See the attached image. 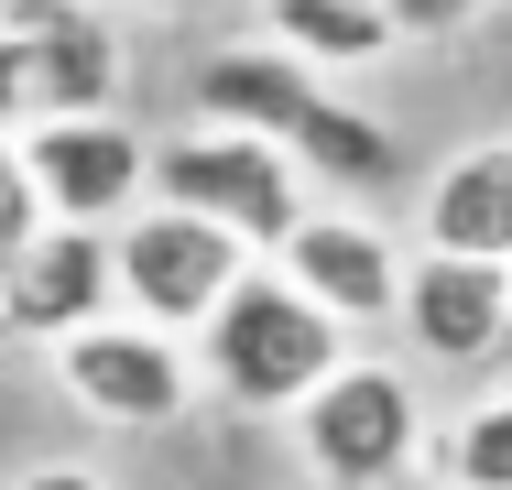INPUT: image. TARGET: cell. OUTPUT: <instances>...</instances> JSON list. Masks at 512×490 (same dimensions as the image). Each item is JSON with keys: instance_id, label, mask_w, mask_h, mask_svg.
<instances>
[{"instance_id": "obj_1", "label": "cell", "mask_w": 512, "mask_h": 490, "mask_svg": "<svg viewBox=\"0 0 512 490\" xmlns=\"http://www.w3.org/2000/svg\"><path fill=\"white\" fill-rule=\"evenodd\" d=\"M186 360H197V392L240 403V414H295V403L349 360V338H338L273 262H251L240 284L218 294V316L186 338Z\"/></svg>"}, {"instance_id": "obj_2", "label": "cell", "mask_w": 512, "mask_h": 490, "mask_svg": "<svg viewBox=\"0 0 512 490\" xmlns=\"http://www.w3.org/2000/svg\"><path fill=\"white\" fill-rule=\"evenodd\" d=\"M120 22L99 0H0V131H44V120H88L120 109Z\"/></svg>"}, {"instance_id": "obj_3", "label": "cell", "mask_w": 512, "mask_h": 490, "mask_svg": "<svg viewBox=\"0 0 512 490\" xmlns=\"http://www.w3.org/2000/svg\"><path fill=\"white\" fill-rule=\"evenodd\" d=\"M284 425L316 490H393L404 469H425V403L393 360H338Z\"/></svg>"}, {"instance_id": "obj_4", "label": "cell", "mask_w": 512, "mask_h": 490, "mask_svg": "<svg viewBox=\"0 0 512 490\" xmlns=\"http://www.w3.org/2000/svg\"><path fill=\"white\" fill-rule=\"evenodd\" d=\"M153 207H186V218H207L218 240H240L251 262H273L284 251V229L306 218L316 196L306 175L273 153V142H251V131H175V142H153Z\"/></svg>"}, {"instance_id": "obj_5", "label": "cell", "mask_w": 512, "mask_h": 490, "mask_svg": "<svg viewBox=\"0 0 512 490\" xmlns=\"http://www.w3.org/2000/svg\"><path fill=\"white\" fill-rule=\"evenodd\" d=\"M240 273H251V251H240V240H218V229L186 218V207H153V196H142V207L109 229V305H120L131 327L197 338Z\"/></svg>"}, {"instance_id": "obj_6", "label": "cell", "mask_w": 512, "mask_h": 490, "mask_svg": "<svg viewBox=\"0 0 512 490\" xmlns=\"http://www.w3.org/2000/svg\"><path fill=\"white\" fill-rule=\"evenodd\" d=\"M44 360H55V392H66L88 425H120V436H153V425H175V414L197 403V360H186V338L131 327V316H99V327L55 338Z\"/></svg>"}, {"instance_id": "obj_7", "label": "cell", "mask_w": 512, "mask_h": 490, "mask_svg": "<svg viewBox=\"0 0 512 490\" xmlns=\"http://www.w3.org/2000/svg\"><path fill=\"white\" fill-rule=\"evenodd\" d=\"M22 153V175L44 196V229H120L142 196H153V142L120 120V109H88V120H44V131H22L11 142Z\"/></svg>"}, {"instance_id": "obj_8", "label": "cell", "mask_w": 512, "mask_h": 490, "mask_svg": "<svg viewBox=\"0 0 512 490\" xmlns=\"http://www.w3.org/2000/svg\"><path fill=\"white\" fill-rule=\"evenodd\" d=\"M273 273L306 294L338 338L360 327H393V294H404V240L371 218V207H306L273 251Z\"/></svg>"}, {"instance_id": "obj_9", "label": "cell", "mask_w": 512, "mask_h": 490, "mask_svg": "<svg viewBox=\"0 0 512 490\" xmlns=\"http://www.w3.org/2000/svg\"><path fill=\"white\" fill-rule=\"evenodd\" d=\"M120 316L109 305V240L99 229H44L11 273H0V338L11 349H55V338H77V327H99Z\"/></svg>"}, {"instance_id": "obj_10", "label": "cell", "mask_w": 512, "mask_h": 490, "mask_svg": "<svg viewBox=\"0 0 512 490\" xmlns=\"http://www.w3.org/2000/svg\"><path fill=\"white\" fill-rule=\"evenodd\" d=\"M414 251L512 273V131L458 142V153L425 175V196H414Z\"/></svg>"}, {"instance_id": "obj_11", "label": "cell", "mask_w": 512, "mask_h": 490, "mask_svg": "<svg viewBox=\"0 0 512 490\" xmlns=\"http://www.w3.org/2000/svg\"><path fill=\"white\" fill-rule=\"evenodd\" d=\"M393 327L414 338V360L491 371V360H502V273H491V262H436V251H404Z\"/></svg>"}, {"instance_id": "obj_12", "label": "cell", "mask_w": 512, "mask_h": 490, "mask_svg": "<svg viewBox=\"0 0 512 490\" xmlns=\"http://www.w3.org/2000/svg\"><path fill=\"white\" fill-rule=\"evenodd\" d=\"M316 98H327V77H306L295 55H273V44H218L197 66V120L207 131H251V142H295V120H306Z\"/></svg>"}, {"instance_id": "obj_13", "label": "cell", "mask_w": 512, "mask_h": 490, "mask_svg": "<svg viewBox=\"0 0 512 490\" xmlns=\"http://www.w3.org/2000/svg\"><path fill=\"white\" fill-rule=\"evenodd\" d=\"M262 44H273V55H295L306 77H349V66L404 55V44L382 33V11H371V0H262Z\"/></svg>"}, {"instance_id": "obj_14", "label": "cell", "mask_w": 512, "mask_h": 490, "mask_svg": "<svg viewBox=\"0 0 512 490\" xmlns=\"http://www.w3.org/2000/svg\"><path fill=\"white\" fill-rule=\"evenodd\" d=\"M284 164L316 186H393V164H404V142L360 109V98H316L306 120H295V142H284Z\"/></svg>"}, {"instance_id": "obj_15", "label": "cell", "mask_w": 512, "mask_h": 490, "mask_svg": "<svg viewBox=\"0 0 512 490\" xmlns=\"http://www.w3.org/2000/svg\"><path fill=\"white\" fill-rule=\"evenodd\" d=\"M425 469L447 490H512V382L491 392V403H469V414L425 447Z\"/></svg>"}, {"instance_id": "obj_16", "label": "cell", "mask_w": 512, "mask_h": 490, "mask_svg": "<svg viewBox=\"0 0 512 490\" xmlns=\"http://www.w3.org/2000/svg\"><path fill=\"white\" fill-rule=\"evenodd\" d=\"M44 240V196H33V175H22V153H11V131H0V273L22 262Z\"/></svg>"}, {"instance_id": "obj_17", "label": "cell", "mask_w": 512, "mask_h": 490, "mask_svg": "<svg viewBox=\"0 0 512 490\" xmlns=\"http://www.w3.org/2000/svg\"><path fill=\"white\" fill-rule=\"evenodd\" d=\"M382 11V33L393 44H447V33H469L480 22V0H371Z\"/></svg>"}, {"instance_id": "obj_18", "label": "cell", "mask_w": 512, "mask_h": 490, "mask_svg": "<svg viewBox=\"0 0 512 490\" xmlns=\"http://www.w3.org/2000/svg\"><path fill=\"white\" fill-rule=\"evenodd\" d=\"M11 490H120L109 469H88V458H44V469H22Z\"/></svg>"}, {"instance_id": "obj_19", "label": "cell", "mask_w": 512, "mask_h": 490, "mask_svg": "<svg viewBox=\"0 0 512 490\" xmlns=\"http://www.w3.org/2000/svg\"><path fill=\"white\" fill-rule=\"evenodd\" d=\"M120 11H153V22H186V11H207V0H120Z\"/></svg>"}, {"instance_id": "obj_20", "label": "cell", "mask_w": 512, "mask_h": 490, "mask_svg": "<svg viewBox=\"0 0 512 490\" xmlns=\"http://www.w3.org/2000/svg\"><path fill=\"white\" fill-rule=\"evenodd\" d=\"M491 371H512V273H502V360Z\"/></svg>"}, {"instance_id": "obj_21", "label": "cell", "mask_w": 512, "mask_h": 490, "mask_svg": "<svg viewBox=\"0 0 512 490\" xmlns=\"http://www.w3.org/2000/svg\"><path fill=\"white\" fill-rule=\"evenodd\" d=\"M480 11H491V0H480Z\"/></svg>"}]
</instances>
